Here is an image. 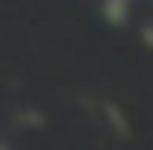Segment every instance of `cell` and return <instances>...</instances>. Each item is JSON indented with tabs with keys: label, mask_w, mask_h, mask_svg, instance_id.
<instances>
[{
	"label": "cell",
	"mask_w": 153,
	"mask_h": 150,
	"mask_svg": "<svg viewBox=\"0 0 153 150\" xmlns=\"http://www.w3.org/2000/svg\"><path fill=\"white\" fill-rule=\"evenodd\" d=\"M101 15L108 26H123L131 19V0H101Z\"/></svg>",
	"instance_id": "6da1fadb"
},
{
	"label": "cell",
	"mask_w": 153,
	"mask_h": 150,
	"mask_svg": "<svg viewBox=\"0 0 153 150\" xmlns=\"http://www.w3.org/2000/svg\"><path fill=\"white\" fill-rule=\"evenodd\" d=\"M0 150H4V146H0Z\"/></svg>",
	"instance_id": "7a4b0ae2"
}]
</instances>
